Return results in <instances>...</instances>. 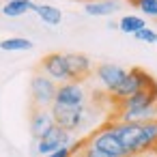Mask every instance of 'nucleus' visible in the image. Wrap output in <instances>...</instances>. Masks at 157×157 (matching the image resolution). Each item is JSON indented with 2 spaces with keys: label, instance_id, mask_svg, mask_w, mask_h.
<instances>
[{
  "label": "nucleus",
  "instance_id": "obj_4",
  "mask_svg": "<svg viewBox=\"0 0 157 157\" xmlns=\"http://www.w3.org/2000/svg\"><path fill=\"white\" fill-rule=\"evenodd\" d=\"M56 88H58V84L54 80H50L48 75L37 71L30 78V105L33 108H50L54 103Z\"/></svg>",
  "mask_w": 157,
  "mask_h": 157
},
{
  "label": "nucleus",
  "instance_id": "obj_25",
  "mask_svg": "<svg viewBox=\"0 0 157 157\" xmlns=\"http://www.w3.org/2000/svg\"><path fill=\"white\" fill-rule=\"evenodd\" d=\"M84 2H88V0H84Z\"/></svg>",
  "mask_w": 157,
  "mask_h": 157
},
{
  "label": "nucleus",
  "instance_id": "obj_8",
  "mask_svg": "<svg viewBox=\"0 0 157 157\" xmlns=\"http://www.w3.org/2000/svg\"><path fill=\"white\" fill-rule=\"evenodd\" d=\"M73 140H71V133L69 131H65L63 127H58V125H54V127H50L39 140H37V153L39 155H50V153H54V151H58V148H63V146H69Z\"/></svg>",
  "mask_w": 157,
  "mask_h": 157
},
{
  "label": "nucleus",
  "instance_id": "obj_7",
  "mask_svg": "<svg viewBox=\"0 0 157 157\" xmlns=\"http://www.w3.org/2000/svg\"><path fill=\"white\" fill-rule=\"evenodd\" d=\"M39 71L43 75H48L50 80H54L56 84L69 82V71H67V58L63 52H50L41 58L39 63Z\"/></svg>",
  "mask_w": 157,
  "mask_h": 157
},
{
  "label": "nucleus",
  "instance_id": "obj_19",
  "mask_svg": "<svg viewBox=\"0 0 157 157\" xmlns=\"http://www.w3.org/2000/svg\"><path fill=\"white\" fill-rule=\"evenodd\" d=\"M133 37L138 39V41H144V43H157V33L155 30H151V28H140L138 33H133Z\"/></svg>",
  "mask_w": 157,
  "mask_h": 157
},
{
  "label": "nucleus",
  "instance_id": "obj_2",
  "mask_svg": "<svg viewBox=\"0 0 157 157\" xmlns=\"http://www.w3.org/2000/svg\"><path fill=\"white\" fill-rule=\"evenodd\" d=\"M155 103H157V80L151 78L131 97H127L123 101H116V103H110V116H114L118 112H125V110H144V108H151Z\"/></svg>",
  "mask_w": 157,
  "mask_h": 157
},
{
  "label": "nucleus",
  "instance_id": "obj_22",
  "mask_svg": "<svg viewBox=\"0 0 157 157\" xmlns=\"http://www.w3.org/2000/svg\"><path fill=\"white\" fill-rule=\"evenodd\" d=\"M108 28H112V30H118V22H110V24H108Z\"/></svg>",
  "mask_w": 157,
  "mask_h": 157
},
{
  "label": "nucleus",
  "instance_id": "obj_16",
  "mask_svg": "<svg viewBox=\"0 0 157 157\" xmlns=\"http://www.w3.org/2000/svg\"><path fill=\"white\" fill-rule=\"evenodd\" d=\"M0 50H5V52H28V50H33V41L24 39V37H9V39L0 41Z\"/></svg>",
  "mask_w": 157,
  "mask_h": 157
},
{
  "label": "nucleus",
  "instance_id": "obj_21",
  "mask_svg": "<svg viewBox=\"0 0 157 157\" xmlns=\"http://www.w3.org/2000/svg\"><path fill=\"white\" fill-rule=\"evenodd\" d=\"M131 157H157V153H155V151H144V153H136V155H131Z\"/></svg>",
  "mask_w": 157,
  "mask_h": 157
},
{
  "label": "nucleus",
  "instance_id": "obj_23",
  "mask_svg": "<svg viewBox=\"0 0 157 157\" xmlns=\"http://www.w3.org/2000/svg\"><path fill=\"white\" fill-rule=\"evenodd\" d=\"M127 2H129V5H133V7H136V5H138V0H127Z\"/></svg>",
  "mask_w": 157,
  "mask_h": 157
},
{
  "label": "nucleus",
  "instance_id": "obj_24",
  "mask_svg": "<svg viewBox=\"0 0 157 157\" xmlns=\"http://www.w3.org/2000/svg\"><path fill=\"white\" fill-rule=\"evenodd\" d=\"M151 151H155V153H157V142H155V146H153V148H151Z\"/></svg>",
  "mask_w": 157,
  "mask_h": 157
},
{
  "label": "nucleus",
  "instance_id": "obj_3",
  "mask_svg": "<svg viewBox=\"0 0 157 157\" xmlns=\"http://www.w3.org/2000/svg\"><path fill=\"white\" fill-rule=\"evenodd\" d=\"M151 78H153V75H151V73H146V71H144V69H140V67L129 69V71H127V75L123 78V82H121L112 93H105L108 103H116V101H123V99L131 97V95H133L140 86H144Z\"/></svg>",
  "mask_w": 157,
  "mask_h": 157
},
{
  "label": "nucleus",
  "instance_id": "obj_15",
  "mask_svg": "<svg viewBox=\"0 0 157 157\" xmlns=\"http://www.w3.org/2000/svg\"><path fill=\"white\" fill-rule=\"evenodd\" d=\"M28 11H35L33 0H9L2 7V13L7 17H20V15H26Z\"/></svg>",
  "mask_w": 157,
  "mask_h": 157
},
{
  "label": "nucleus",
  "instance_id": "obj_6",
  "mask_svg": "<svg viewBox=\"0 0 157 157\" xmlns=\"http://www.w3.org/2000/svg\"><path fill=\"white\" fill-rule=\"evenodd\" d=\"M54 103L71 105V108L86 105V103H88V90H86L84 84H80V82H71V80H69V82H63V84H58V88H56Z\"/></svg>",
  "mask_w": 157,
  "mask_h": 157
},
{
  "label": "nucleus",
  "instance_id": "obj_1",
  "mask_svg": "<svg viewBox=\"0 0 157 157\" xmlns=\"http://www.w3.org/2000/svg\"><path fill=\"white\" fill-rule=\"evenodd\" d=\"M50 112H52L54 125H58V127H63L65 131L73 133V131H84V129L90 127V123H93V114H95V108H93L90 103L80 105V108L52 103V105H50Z\"/></svg>",
  "mask_w": 157,
  "mask_h": 157
},
{
  "label": "nucleus",
  "instance_id": "obj_13",
  "mask_svg": "<svg viewBox=\"0 0 157 157\" xmlns=\"http://www.w3.org/2000/svg\"><path fill=\"white\" fill-rule=\"evenodd\" d=\"M118 0H88L84 5V11L88 15H95V17H105V15H112L114 11H118Z\"/></svg>",
  "mask_w": 157,
  "mask_h": 157
},
{
  "label": "nucleus",
  "instance_id": "obj_5",
  "mask_svg": "<svg viewBox=\"0 0 157 157\" xmlns=\"http://www.w3.org/2000/svg\"><path fill=\"white\" fill-rule=\"evenodd\" d=\"M86 138H88V142H90L93 146H97V148H101V151H105V153H110V155H114V157H127L123 144H121L118 138L114 136V131H112V127H110L108 121H105L101 127H97L95 131H90Z\"/></svg>",
  "mask_w": 157,
  "mask_h": 157
},
{
  "label": "nucleus",
  "instance_id": "obj_17",
  "mask_svg": "<svg viewBox=\"0 0 157 157\" xmlns=\"http://www.w3.org/2000/svg\"><path fill=\"white\" fill-rule=\"evenodd\" d=\"M144 26H146L144 20L138 17V15H125V17H121V22H118V30H123V33H127V35H133V33H138V30L144 28Z\"/></svg>",
  "mask_w": 157,
  "mask_h": 157
},
{
  "label": "nucleus",
  "instance_id": "obj_18",
  "mask_svg": "<svg viewBox=\"0 0 157 157\" xmlns=\"http://www.w3.org/2000/svg\"><path fill=\"white\" fill-rule=\"evenodd\" d=\"M136 7H138L144 15L157 20V0H138V5H136Z\"/></svg>",
  "mask_w": 157,
  "mask_h": 157
},
{
  "label": "nucleus",
  "instance_id": "obj_12",
  "mask_svg": "<svg viewBox=\"0 0 157 157\" xmlns=\"http://www.w3.org/2000/svg\"><path fill=\"white\" fill-rule=\"evenodd\" d=\"M69 157H114V155H110V153L93 146L88 142V138L84 136V138H80V140H75V142L69 144Z\"/></svg>",
  "mask_w": 157,
  "mask_h": 157
},
{
  "label": "nucleus",
  "instance_id": "obj_14",
  "mask_svg": "<svg viewBox=\"0 0 157 157\" xmlns=\"http://www.w3.org/2000/svg\"><path fill=\"white\" fill-rule=\"evenodd\" d=\"M35 13L50 26H58L63 22V11L54 5H35Z\"/></svg>",
  "mask_w": 157,
  "mask_h": 157
},
{
  "label": "nucleus",
  "instance_id": "obj_20",
  "mask_svg": "<svg viewBox=\"0 0 157 157\" xmlns=\"http://www.w3.org/2000/svg\"><path fill=\"white\" fill-rule=\"evenodd\" d=\"M45 157H69V146H63V148H58V151H54Z\"/></svg>",
  "mask_w": 157,
  "mask_h": 157
},
{
  "label": "nucleus",
  "instance_id": "obj_10",
  "mask_svg": "<svg viewBox=\"0 0 157 157\" xmlns=\"http://www.w3.org/2000/svg\"><path fill=\"white\" fill-rule=\"evenodd\" d=\"M93 75L97 78V82L101 84V88L105 93H112L127 75V69H123L121 65H114V63H99L93 69Z\"/></svg>",
  "mask_w": 157,
  "mask_h": 157
},
{
  "label": "nucleus",
  "instance_id": "obj_9",
  "mask_svg": "<svg viewBox=\"0 0 157 157\" xmlns=\"http://www.w3.org/2000/svg\"><path fill=\"white\" fill-rule=\"evenodd\" d=\"M65 58H67V71H69V80L71 82H80V84H84L86 80H90L93 78V60L86 56V54H82V52H69V54H65Z\"/></svg>",
  "mask_w": 157,
  "mask_h": 157
},
{
  "label": "nucleus",
  "instance_id": "obj_11",
  "mask_svg": "<svg viewBox=\"0 0 157 157\" xmlns=\"http://www.w3.org/2000/svg\"><path fill=\"white\" fill-rule=\"evenodd\" d=\"M28 123H30V136L37 142L50 127H54V118H52L50 108H33L30 105V118H28Z\"/></svg>",
  "mask_w": 157,
  "mask_h": 157
}]
</instances>
